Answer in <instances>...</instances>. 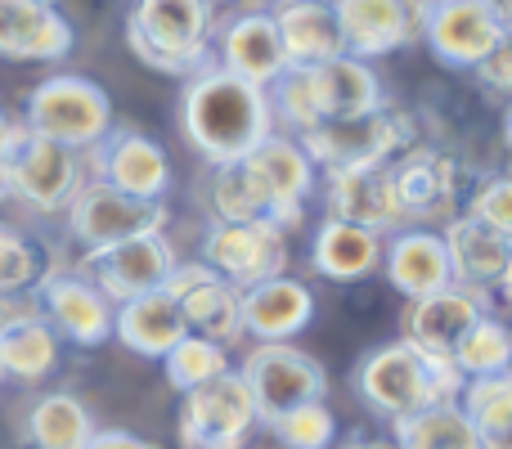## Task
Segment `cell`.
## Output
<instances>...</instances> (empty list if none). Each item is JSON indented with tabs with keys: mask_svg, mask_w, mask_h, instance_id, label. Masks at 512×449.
<instances>
[{
	"mask_svg": "<svg viewBox=\"0 0 512 449\" xmlns=\"http://www.w3.org/2000/svg\"><path fill=\"white\" fill-rule=\"evenodd\" d=\"M306 86H310V104H315L319 122H342V117H364L373 108H382V81L378 72L364 59L337 54L328 63L306 68Z\"/></svg>",
	"mask_w": 512,
	"mask_h": 449,
	"instance_id": "obj_23",
	"label": "cell"
},
{
	"mask_svg": "<svg viewBox=\"0 0 512 449\" xmlns=\"http://www.w3.org/2000/svg\"><path fill=\"white\" fill-rule=\"evenodd\" d=\"M346 449H396V441H351Z\"/></svg>",
	"mask_w": 512,
	"mask_h": 449,
	"instance_id": "obj_46",
	"label": "cell"
},
{
	"mask_svg": "<svg viewBox=\"0 0 512 449\" xmlns=\"http://www.w3.org/2000/svg\"><path fill=\"white\" fill-rule=\"evenodd\" d=\"M9 198V180H5V162H0V203Z\"/></svg>",
	"mask_w": 512,
	"mask_h": 449,
	"instance_id": "obj_49",
	"label": "cell"
},
{
	"mask_svg": "<svg viewBox=\"0 0 512 449\" xmlns=\"http://www.w3.org/2000/svg\"><path fill=\"white\" fill-rule=\"evenodd\" d=\"M270 14L279 27L283 54H288V68H315V63L346 54L333 0H274Z\"/></svg>",
	"mask_w": 512,
	"mask_h": 449,
	"instance_id": "obj_25",
	"label": "cell"
},
{
	"mask_svg": "<svg viewBox=\"0 0 512 449\" xmlns=\"http://www.w3.org/2000/svg\"><path fill=\"white\" fill-rule=\"evenodd\" d=\"M315 171H351V167H382L414 149V122L409 113L382 104L364 117H342V122H319L310 131L292 135Z\"/></svg>",
	"mask_w": 512,
	"mask_h": 449,
	"instance_id": "obj_4",
	"label": "cell"
},
{
	"mask_svg": "<svg viewBox=\"0 0 512 449\" xmlns=\"http://www.w3.org/2000/svg\"><path fill=\"white\" fill-rule=\"evenodd\" d=\"M463 216H472V221L490 225L495 234L512 238V171L490 176V180H477L472 194L463 198Z\"/></svg>",
	"mask_w": 512,
	"mask_h": 449,
	"instance_id": "obj_38",
	"label": "cell"
},
{
	"mask_svg": "<svg viewBox=\"0 0 512 449\" xmlns=\"http://www.w3.org/2000/svg\"><path fill=\"white\" fill-rule=\"evenodd\" d=\"M5 180L9 198H18L32 212H63L72 203V194L86 180V158L68 144H54L45 135H32L27 126L14 131V144L5 153Z\"/></svg>",
	"mask_w": 512,
	"mask_h": 449,
	"instance_id": "obj_6",
	"label": "cell"
},
{
	"mask_svg": "<svg viewBox=\"0 0 512 449\" xmlns=\"http://www.w3.org/2000/svg\"><path fill=\"white\" fill-rule=\"evenodd\" d=\"M86 449H158V445L144 441V436H135V432H122V427H108V432L90 436Z\"/></svg>",
	"mask_w": 512,
	"mask_h": 449,
	"instance_id": "obj_42",
	"label": "cell"
},
{
	"mask_svg": "<svg viewBox=\"0 0 512 449\" xmlns=\"http://www.w3.org/2000/svg\"><path fill=\"white\" fill-rule=\"evenodd\" d=\"M310 265L333 283H360L382 265V238L364 225L324 221L310 243Z\"/></svg>",
	"mask_w": 512,
	"mask_h": 449,
	"instance_id": "obj_29",
	"label": "cell"
},
{
	"mask_svg": "<svg viewBox=\"0 0 512 449\" xmlns=\"http://www.w3.org/2000/svg\"><path fill=\"white\" fill-rule=\"evenodd\" d=\"M337 27H342V45L351 59H382L396 54L400 45H409L405 18H400L396 0H333Z\"/></svg>",
	"mask_w": 512,
	"mask_h": 449,
	"instance_id": "obj_28",
	"label": "cell"
},
{
	"mask_svg": "<svg viewBox=\"0 0 512 449\" xmlns=\"http://www.w3.org/2000/svg\"><path fill=\"white\" fill-rule=\"evenodd\" d=\"M391 432H396V449H481L468 414L459 409V400L396 418Z\"/></svg>",
	"mask_w": 512,
	"mask_h": 449,
	"instance_id": "obj_32",
	"label": "cell"
},
{
	"mask_svg": "<svg viewBox=\"0 0 512 449\" xmlns=\"http://www.w3.org/2000/svg\"><path fill=\"white\" fill-rule=\"evenodd\" d=\"M382 274L405 301L432 297L450 288V261L436 229H400L391 243H382Z\"/></svg>",
	"mask_w": 512,
	"mask_h": 449,
	"instance_id": "obj_26",
	"label": "cell"
},
{
	"mask_svg": "<svg viewBox=\"0 0 512 449\" xmlns=\"http://www.w3.org/2000/svg\"><path fill=\"white\" fill-rule=\"evenodd\" d=\"M171 301H176L180 319L194 337H207L216 346H239L243 337V310H239V288L221 279L216 270H207L203 261H176V270L162 283Z\"/></svg>",
	"mask_w": 512,
	"mask_h": 449,
	"instance_id": "obj_14",
	"label": "cell"
},
{
	"mask_svg": "<svg viewBox=\"0 0 512 449\" xmlns=\"http://www.w3.org/2000/svg\"><path fill=\"white\" fill-rule=\"evenodd\" d=\"M445 243V261H450V283L454 288H468L477 297H490V292L504 283L508 265H512V238L495 234L490 225L472 221V216H454L441 229Z\"/></svg>",
	"mask_w": 512,
	"mask_h": 449,
	"instance_id": "obj_20",
	"label": "cell"
},
{
	"mask_svg": "<svg viewBox=\"0 0 512 449\" xmlns=\"http://www.w3.org/2000/svg\"><path fill=\"white\" fill-rule=\"evenodd\" d=\"M198 261L216 270L230 288L248 292L265 279H279L288 270V229L274 221H212L203 234V256Z\"/></svg>",
	"mask_w": 512,
	"mask_h": 449,
	"instance_id": "obj_11",
	"label": "cell"
},
{
	"mask_svg": "<svg viewBox=\"0 0 512 449\" xmlns=\"http://www.w3.org/2000/svg\"><path fill=\"white\" fill-rule=\"evenodd\" d=\"M239 167L252 180L256 198H261L265 221H274L279 229H292L301 221L306 198L315 189V167H310V158L301 153V144L292 135H265Z\"/></svg>",
	"mask_w": 512,
	"mask_h": 449,
	"instance_id": "obj_13",
	"label": "cell"
},
{
	"mask_svg": "<svg viewBox=\"0 0 512 449\" xmlns=\"http://www.w3.org/2000/svg\"><path fill=\"white\" fill-rule=\"evenodd\" d=\"M504 144H508V153H512V104H508V113H504Z\"/></svg>",
	"mask_w": 512,
	"mask_h": 449,
	"instance_id": "obj_48",
	"label": "cell"
},
{
	"mask_svg": "<svg viewBox=\"0 0 512 449\" xmlns=\"http://www.w3.org/2000/svg\"><path fill=\"white\" fill-rule=\"evenodd\" d=\"M54 364H59V333L45 319H27V324L9 328L0 337V369H5V378L41 382L45 373H54Z\"/></svg>",
	"mask_w": 512,
	"mask_h": 449,
	"instance_id": "obj_33",
	"label": "cell"
},
{
	"mask_svg": "<svg viewBox=\"0 0 512 449\" xmlns=\"http://www.w3.org/2000/svg\"><path fill=\"white\" fill-rule=\"evenodd\" d=\"M36 5H54V0H36Z\"/></svg>",
	"mask_w": 512,
	"mask_h": 449,
	"instance_id": "obj_50",
	"label": "cell"
},
{
	"mask_svg": "<svg viewBox=\"0 0 512 449\" xmlns=\"http://www.w3.org/2000/svg\"><path fill=\"white\" fill-rule=\"evenodd\" d=\"M387 167H391V189H396L405 225L409 221H454L463 212V198L477 185V180L472 185L463 180V162L454 153L427 149V144L405 149Z\"/></svg>",
	"mask_w": 512,
	"mask_h": 449,
	"instance_id": "obj_9",
	"label": "cell"
},
{
	"mask_svg": "<svg viewBox=\"0 0 512 449\" xmlns=\"http://www.w3.org/2000/svg\"><path fill=\"white\" fill-rule=\"evenodd\" d=\"M454 369L463 373V378H490V373H508L512 369V324L490 310V315H481L477 324L463 333V342L454 346Z\"/></svg>",
	"mask_w": 512,
	"mask_h": 449,
	"instance_id": "obj_34",
	"label": "cell"
},
{
	"mask_svg": "<svg viewBox=\"0 0 512 449\" xmlns=\"http://www.w3.org/2000/svg\"><path fill=\"white\" fill-rule=\"evenodd\" d=\"M207 203H212V221H230V225H243V221H265V207L256 198L252 180L243 176V167H216L212 185H207Z\"/></svg>",
	"mask_w": 512,
	"mask_h": 449,
	"instance_id": "obj_36",
	"label": "cell"
},
{
	"mask_svg": "<svg viewBox=\"0 0 512 449\" xmlns=\"http://www.w3.org/2000/svg\"><path fill=\"white\" fill-rule=\"evenodd\" d=\"M0 378H5V369H0Z\"/></svg>",
	"mask_w": 512,
	"mask_h": 449,
	"instance_id": "obj_51",
	"label": "cell"
},
{
	"mask_svg": "<svg viewBox=\"0 0 512 449\" xmlns=\"http://www.w3.org/2000/svg\"><path fill=\"white\" fill-rule=\"evenodd\" d=\"M216 0H135L126 18V45L153 72L198 77L212 68Z\"/></svg>",
	"mask_w": 512,
	"mask_h": 449,
	"instance_id": "obj_3",
	"label": "cell"
},
{
	"mask_svg": "<svg viewBox=\"0 0 512 449\" xmlns=\"http://www.w3.org/2000/svg\"><path fill=\"white\" fill-rule=\"evenodd\" d=\"M486 5H490V9H495V14H499V23H504V27H512V0H486Z\"/></svg>",
	"mask_w": 512,
	"mask_h": 449,
	"instance_id": "obj_45",
	"label": "cell"
},
{
	"mask_svg": "<svg viewBox=\"0 0 512 449\" xmlns=\"http://www.w3.org/2000/svg\"><path fill=\"white\" fill-rule=\"evenodd\" d=\"M459 409L468 414L481 449H512V369L463 382Z\"/></svg>",
	"mask_w": 512,
	"mask_h": 449,
	"instance_id": "obj_31",
	"label": "cell"
},
{
	"mask_svg": "<svg viewBox=\"0 0 512 449\" xmlns=\"http://www.w3.org/2000/svg\"><path fill=\"white\" fill-rule=\"evenodd\" d=\"M324 207L328 221H346V225H364L378 238L400 234L405 216H400L396 189H391V167H351V171H328L324 185Z\"/></svg>",
	"mask_w": 512,
	"mask_h": 449,
	"instance_id": "obj_18",
	"label": "cell"
},
{
	"mask_svg": "<svg viewBox=\"0 0 512 449\" xmlns=\"http://www.w3.org/2000/svg\"><path fill=\"white\" fill-rule=\"evenodd\" d=\"M23 126L32 135L86 153L113 131V99L99 81L77 77V72H54L27 95Z\"/></svg>",
	"mask_w": 512,
	"mask_h": 449,
	"instance_id": "obj_5",
	"label": "cell"
},
{
	"mask_svg": "<svg viewBox=\"0 0 512 449\" xmlns=\"http://www.w3.org/2000/svg\"><path fill=\"white\" fill-rule=\"evenodd\" d=\"M396 5H400V18H405L409 41H418L423 27H427V18H432V9H436V0H396Z\"/></svg>",
	"mask_w": 512,
	"mask_h": 449,
	"instance_id": "obj_43",
	"label": "cell"
},
{
	"mask_svg": "<svg viewBox=\"0 0 512 449\" xmlns=\"http://www.w3.org/2000/svg\"><path fill=\"white\" fill-rule=\"evenodd\" d=\"M27 319H41L36 292H0V337H5L9 328L27 324Z\"/></svg>",
	"mask_w": 512,
	"mask_h": 449,
	"instance_id": "obj_41",
	"label": "cell"
},
{
	"mask_svg": "<svg viewBox=\"0 0 512 449\" xmlns=\"http://www.w3.org/2000/svg\"><path fill=\"white\" fill-rule=\"evenodd\" d=\"M212 59L216 68L234 72V77L252 81V86H274L288 72V54H283L279 27H274L270 9H243V14L225 18L216 27L212 41Z\"/></svg>",
	"mask_w": 512,
	"mask_h": 449,
	"instance_id": "obj_17",
	"label": "cell"
},
{
	"mask_svg": "<svg viewBox=\"0 0 512 449\" xmlns=\"http://www.w3.org/2000/svg\"><path fill=\"white\" fill-rule=\"evenodd\" d=\"M185 333L189 328H185V319H180L176 301H171L162 288L113 306V337L126 346V351L144 355V360H162Z\"/></svg>",
	"mask_w": 512,
	"mask_h": 449,
	"instance_id": "obj_27",
	"label": "cell"
},
{
	"mask_svg": "<svg viewBox=\"0 0 512 449\" xmlns=\"http://www.w3.org/2000/svg\"><path fill=\"white\" fill-rule=\"evenodd\" d=\"M176 261L180 256L167 234H140V238L104 247V252H86L81 274H86L113 306H122V301H135V297H144V292H158L162 283H167V274L176 270Z\"/></svg>",
	"mask_w": 512,
	"mask_h": 449,
	"instance_id": "obj_15",
	"label": "cell"
},
{
	"mask_svg": "<svg viewBox=\"0 0 512 449\" xmlns=\"http://www.w3.org/2000/svg\"><path fill=\"white\" fill-rule=\"evenodd\" d=\"M95 418L72 391H50L27 414V445L32 449H86L95 436Z\"/></svg>",
	"mask_w": 512,
	"mask_h": 449,
	"instance_id": "obj_30",
	"label": "cell"
},
{
	"mask_svg": "<svg viewBox=\"0 0 512 449\" xmlns=\"http://www.w3.org/2000/svg\"><path fill=\"white\" fill-rule=\"evenodd\" d=\"M63 216H68V234L86 252H104V247L126 243V238L162 234L171 212L167 203H140V198L117 194L104 180H81V189L63 207Z\"/></svg>",
	"mask_w": 512,
	"mask_h": 449,
	"instance_id": "obj_10",
	"label": "cell"
},
{
	"mask_svg": "<svg viewBox=\"0 0 512 449\" xmlns=\"http://www.w3.org/2000/svg\"><path fill=\"white\" fill-rule=\"evenodd\" d=\"M481 315H490V297H477V292L450 283V288L432 292V297L409 301L405 315H400V328H405L400 337L427 355H454V346L463 342V333Z\"/></svg>",
	"mask_w": 512,
	"mask_h": 449,
	"instance_id": "obj_21",
	"label": "cell"
},
{
	"mask_svg": "<svg viewBox=\"0 0 512 449\" xmlns=\"http://www.w3.org/2000/svg\"><path fill=\"white\" fill-rule=\"evenodd\" d=\"M239 310H243V333L256 342H292L301 328L315 315V297L301 279H265L256 288L239 292Z\"/></svg>",
	"mask_w": 512,
	"mask_h": 449,
	"instance_id": "obj_24",
	"label": "cell"
},
{
	"mask_svg": "<svg viewBox=\"0 0 512 449\" xmlns=\"http://www.w3.org/2000/svg\"><path fill=\"white\" fill-rule=\"evenodd\" d=\"M499 292H504V301H508V310H512V265H508V274H504V283H499Z\"/></svg>",
	"mask_w": 512,
	"mask_h": 449,
	"instance_id": "obj_47",
	"label": "cell"
},
{
	"mask_svg": "<svg viewBox=\"0 0 512 449\" xmlns=\"http://www.w3.org/2000/svg\"><path fill=\"white\" fill-rule=\"evenodd\" d=\"M270 5H274V0H270Z\"/></svg>",
	"mask_w": 512,
	"mask_h": 449,
	"instance_id": "obj_52",
	"label": "cell"
},
{
	"mask_svg": "<svg viewBox=\"0 0 512 449\" xmlns=\"http://www.w3.org/2000/svg\"><path fill=\"white\" fill-rule=\"evenodd\" d=\"M41 319L77 346H99L113 337V301L81 270H50L36 279Z\"/></svg>",
	"mask_w": 512,
	"mask_h": 449,
	"instance_id": "obj_16",
	"label": "cell"
},
{
	"mask_svg": "<svg viewBox=\"0 0 512 449\" xmlns=\"http://www.w3.org/2000/svg\"><path fill=\"white\" fill-rule=\"evenodd\" d=\"M180 445L185 449H248L256 423V405L239 369L185 391L180 400Z\"/></svg>",
	"mask_w": 512,
	"mask_h": 449,
	"instance_id": "obj_8",
	"label": "cell"
},
{
	"mask_svg": "<svg viewBox=\"0 0 512 449\" xmlns=\"http://www.w3.org/2000/svg\"><path fill=\"white\" fill-rule=\"evenodd\" d=\"M270 432H274V441H279L283 449H333L337 418H333V409H328L324 400H310V405L274 418Z\"/></svg>",
	"mask_w": 512,
	"mask_h": 449,
	"instance_id": "obj_37",
	"label": "cell"
},
{
	"mask_svg": "<svg viewBox=\"0 0 512 449\" xmlns=\"http://www.w3.org/2000/svg\"><path fill=\"white\" fill-rule=\"evenodd\" d=\"M180 131L185 144L212 167H234L243 162L265 135H274L270 99L261 86L234 77L225 68H203L185 81L180 95Z\"/></svg>",
	"mask_w": 512,
	"mask_h": 449,
	"instance_id": "obj_1",
	"label": "cell"
},
{
	"mask_svg": "<svg viewBox=\"0 0 512 449\" xmlns=\"http://www.w3.org/2000/svg\"><path fill=\"white\" fill-rule=\"evenodd\" d=\"M463 382L468 378L454 369L450 355H427L405 337L369 351L360 360V369H355L360 400L387 423L418 414V409L450 405V400L463 396Z\"/></svg>",
	"mask_w": 512,
	"mask_h": 449,
	"instance_id": "obj_2",
	"label": "cell"
},
{
	"mask_svg": "<svg viewBox=\"0 0 512 449\" xmlns=\"http://www.w3.org/2000/svg\"><path fill=\"white\" fill-rule=\"evenodd\" d=\"M162 369H167V382H171V387L185 396V391H194V387H203V382H212V378H221V373H230L234 364H230V351H225V346L207 342V337L185 333L167 355H162Z\"/></svg>",
	"mask_w": 512,
	"mask_h": 449,
	"instance_id": "obj_35",
	"label": "cell"
},
{
	"mask_svg": "<svg viewBox=\"0 0 512 449\" xmlns=\"http://www.w3.org/2000/svg\"><path fill=\"white\" fill-rule=\"evenodd\" d=\"M36 279H41L36 247L23 234L0 225V292H32Z\"/></svg>",
	"mask_w": 512,
	"mask_h": 449,
	"instance_id": "obj_39",
	"label": "cell"
},
{
	"mask_svg": "<svg viewBox=\"0 0 512 449\" xmlns=\"http://www.w3.org/2000/svg\"><path fill=\"white\" fill-rule=\"evenodd\" d=\"M72 23L59 5L36 0H0V59L14 63H59L72 54Z\"/></svg>",
	"mask_w": 512,
	"mask_h": 449,
	"instance_id": "obj_22",
	"label": "cell"
},
{
	"mask_svg": "<svg viewBox=\"0 0 512 449\" xmlns=\"http://www.w3.org/2000/svg\"><path fill=\"white\" fill-rule=\"evenodd\" d=\"M508 27L486 0H436L432 18L423 27V41L445 68H477L499 45Z\"/></svg>",
	"mask_w": 512,
	"mask_h": 449,
	"instance_id": "obj_19",
	"label": "cell"
},
{
	"mask_svg": "<svg viewBox=\"0 0 512 449\" xmlns=\"http://www.w3.org/2000/svg\"><path fill=\"white\" fill-rule=\"evenodd\" d=\"M472 72L481 77V86H486V90H495V95H508L512 99V27L499 36V45Z\"/></svg>",
	"mask_w": 512,
	"mask_h": 449,
	"instance_id": "obj_40",
	"label": "cell"
},
{
	"mask_svg": "<svg viewBox=\"0 0 512 449\" xmlns=\"http://www.w3.org/2000/svg\"><path fill=\"white\" fill-rule=\"evenodd\" d=\"M14 131H18V126H14V122H9V117H5V113H0V162H5L9 144H14Z\"/></svg>",
	"mask_w": 512,
	"mask_h": 449,
	"instance_id": "obj_44",
	"label": "cell"
},
{
	"mask_svg": "<svg viewBox=\"0 0 512 449\" xmlns=\"http://www.w3.org/2000/svg\"><path fill=\"white\" fill-rule=\"evenodd\" d=\"M81 158H86V180H104L117 194L140 198V203H162L171 189V162L162 144L131 126H113Z\"/></svg>",
	"mask_w": 512,
	"mask_h": 449,
	"instance_id": "obj_12",
	"label": "cell"
},
{
	"mask_svg": "<svg viewBox=\"0 0 512 449\" xmlns=\"http://www.w3.org/2000/svg\"><path fill=\"white\" fill-rule=\"evenodd\" d=\"M239 378L248 382L256 423L270 427L274 418L328 396V373L315 355L297 351L292 342H256L243 360Z\"/></svg>",
	"mask_w": 512,
	"mask_h": 449,
	"instance_id": "obj_7",
	"label": "cell"
}]
</instances>
